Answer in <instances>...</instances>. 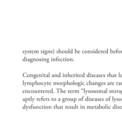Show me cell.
<instances>
[{
  "instance_id": "6da1fadb",
  "label": "cell",
  "mask_w": 122,
  "mask_h": 123,
  "mask_svg": "<svg viewBox=\"0 0 122 123\" xmlns=\"http://www.w3.org/2000/svg\"><path fill=\"white\" fill-rule=\"evenodd\" d=\"M27 74H27V73H23V74H22V75H23V76H24V77H25V76H27Z\"/></svg>"
},
{
  "instance_id": "7a4b0ae2",
  "label": "cell",
  "mask_w": 122,
  "mask_h": 123,
  "mask_svg": "<svg viewBox=\"0 0 122 123\" xmlns=\"http://www.w3.org/2000/svg\"><path fill=\"white\" fill-rule=\"evenodd\" d=\"M22 84H23V85L24 86H25L26 84V82H24V81H22Z\"/></svg>"
},
{
  "instance_id": "3957f363",
  "label": "cell",
  "mask_w": 122,
  "mask_h": 123,
  "mask_svg": "<svg viewBox=\"0 0 122 123\" xmlns=\"http://www.w3.org/2000/svg\"><path fill=\"white\" fill-rule=\"evenodd\" d=\"M42 85H43L44 86H45L46 83H45V82H42Z\"/></svg>"
},
{
  "instance_id": "277c9868",
  "label": "cell",
  "mask_w": 122,
  "mask_h": 123,
  "mask_svg": "<svg viewBox=\"0 0 122 123\" xmlns=\"http://www.w3.org/2000/svg\"><path fill=\"white\" fill-rule=\"evenodd\" d=\"M67 85H70V83L68 82V80L67 81Z\"/></svg>"
},
{
  "instance_id": "5b68a950",
  "label": "cell",
  "mask_w": 122,
  "mask_h": 123,
  "mask_svg": "<svg viewBox=\"0 0 122 123\" xmlns=\"http://www.w3.org/2000/svg\"><path fill=\"white\" fill-rule=\"evenodd\" d=\"M66 85H67V82H64V85H63V86H65Z\"/></svg>"
},
{
  "instance_id": "8992f818",
  "label": "cell",
  "mask_w": 122,
  "mask_h": 123,
  "mask_svg": "<svg viewBox=\"0 0 122 123\" xmlns=\"http://www.w3.org/2000/svg\"><path fill=\"white\" fill-rule=\"evenodd\" d=\"M74 50H75V53H78V50H76V49H75Z\"/></svg>"
},
{
  "instance_id": "52a82bcc",
  "label": "cell",
  "mask_w": 122,
  "mask_h": 123,
  "mask_svg": "<svg viewBox=\"0 0 122 123\" xmlns=\"http://www.w3.org/2000/svg\"><path fill=\"white\" fill-rule=\"evenodd\" d=\"M60 74H61V73H59V74H58V75H57V77H60V76H61Z\"/></svg>"
},
{
  "instance_id": "ba28073f",
  "label": "cell",
  "mask_w": 122,
  "mask_h": 123,
  "mask_svg": "<svg viewBox=\"0 0 122 123\" xmlns=\"http://www.w3.org/2000/svg\"><path fill=\"white\" fill-rule=\"evenodd\" d=\"M59 51V53H62V51L60 50V49H58Z\"/></svg>"
},
{
  "instance_id": "9c48e42d",
  "label": "cell",
  "mask_w": 122,
  "mask_h": 123,
  "mask_svg": "<svg viewBox=\"0 0 122 123\" xmlns=\"http://www.w3.org/2000/svg\"><path fill=\"white\" fill-rule=\"evenodd\" d=\"M70 61V59H69V58L67 59V61Z\"/></svg>"
},
{
  "instance_id": "30bf717a",
  "label": "cell",
  "mask_w": 122,
  "mask_h": 123,
  "mask_svg": "<svg viewBox=\"0 0 122 123\" xmlns=\"http://www.w3.org/2000/svg\"><path fill=\"white\" fill-rule=\"evenodd\" d=\"M65 52V50H63L62 51V53H64Z\"/></svg>"
},
{
  "instance_id": "8fae6325",
  "label": "cell",
  "mask_w": 122,
  "mask_h": 123,
  "mask_svg": "<svg viewBox=\"0 0 122 123\" xmlns=\"http://www.w3.org/2000/svg\"><path fill=\"white\" fill-rule=\"evenodd\" d=\"M31 76V74H28L27 75V77H30Z\"/></svg>"
},
{
  "instance_id": "7c38bea8",
  "label": "cell",
  "mask_w": 122,
  "mask_h": 123,
  "mask_svg": "<svg viewBox=\"0 0 122 123\" xmlns=\"http://www.w3.org/2000/svg\"><path fill=\"white\" fill-rule=\"evenodd\" d=\"M56 53H59V50L58 49V50H56Z\"/></svg>"
},
{
  "instance_id": "4fadbf2b",
  "label": "cell",
  "mask_w": 122,
  "mask_h": 123,
  "mask_svg": "<svg viewBox=\"0 0 122 123\" xmlns=\"http://www.w3.org/2000/svg\"><path fill=\"white\" fill-rule=\"evenodd\" d=\"M71 77H74V74H71Z\"/></svg>"
},
{
  "instance_id": "5bb4252c",
  "label": "cell",
  "mask_w": 122,
  "mask_h": 123,
  "mask_svg": "<svg viewBox=\"0 0 122 123\" xmlns=\"http://www.w3.org/2000/svg\"><path fill=\"white\" fill-rule=\"evenodd\" d=\"M65 53H68V51H67V50H65Z\"/></svg>"
},
{
  "instance_id": "9a60e30c",
  "label": "cell",
  "mask_w": 122,
  "mask_h": 123,
  "mask_svg": "<svg viewBox=\"0 0 122 123\" xmlns=\"http://www.w3.org/2000/svg\"><path fill=\"white\" fill-rule=\"evenodd\" d=\"M78 85V83L77 82H75V85Z\"/></svg>"
},
{
  "instance_id": "2e32d148",
  "label": "cell",
  "mask_w": 122,
  "mask_h": 123,
  "mask_svg": "<svg viewBox=\"0 0 122 123\" xmlns=\"http://www.w3.org/2000/svg\"><path fill=\"white\" fill-rule=\"evenodd\" d=\"M50 92L53 93V88H52V89L50 90Z\"/></svg>"
},
{
  "instance_id": "e0dca14e",
  "label": "cell",
  "mask_w": 122,
  "mask_h": 123,
  "mask_svg": "<svg viewBox=\"0 0 122 123\" xmlns=\"http://www.w3.org/2000/svg\"><path fill=\"white\" fill-rule=\"evenodd\" d=\"M28 92H29V91H28V90H25V92H26V93H28Z\"/></svg>"
},
{
  "instance_id": "ac0fdd59",
  "label": "cell",
  "mask_w": 122,
  "mask_h": 123,
  "mask_svg": "<svg viewBox=\"0 0 122 123\" xmlns=\"http://www.w3.org/2000/svg\"><path fill=\"white\" fill-rule=\"evenodd\" d=\"M40 61V60L38 58H37L36 59V61Z\"/></svg>"
},
{
  "instance_id": "d6986e66",
  "label": "cell",
  "mask_w": 122,
  "mask_h": 123,
  "mask_svg": "<svg viewBox=\"0 0 122 123\" xmlns=\"http://www.w3.org/2000/svg\"><path fill=\"white\" fill-rule=\"evenodd\" d=\"M36 77H40V75L39 74H36Z\"/></svg>"
},
{
  "instance_id": "ffe728a7",
  "label": "cell",
  "mask_w": 122,
  "mask_h": 123,
  "mask_svg": "<svg viewBox=\"0 0 122 123\" xmlns=\"http://www.w3.org/2000/svg\"><path fill=\"white\" fill-rule=\"evenodd\" d=\"M55 77H57V74H55Z\"/></svg>"
},
{
  "instance_id": "44dd1931",
  "label": "cell",
  "mask_w": 122,
  "mask_h": 123,
  "mask_svg": "<svg viewBox=\"0 0 122 123\" xmlns=\"http://www.w3.org/2000/svg\"><path fill=\"white\" fill-rule=\"evenodd\" d=\"M39 85H42V83H41V82H39Z\"/></svg>"
},
{
  "instance_id": "7402d4cb",
  "label": "cell",
  "mask_w": 122,
  "mask_h": 123,
  "mask_svg": "<svg viewBox=\"0 0 122 123\" xmlns=\"http://www.w3.org/2000/svg\"><path fill=\"white\" fill-rule=\"evenodd\" d=\"M63 92H64V91L62 89V90H61V93H63Z\"/></svg>"
},
{
  "instance_id": "603a6c76",
  "label": "cell",
  "mask_w": 122,
  "mask_h": 123,
  "mask_svg": "<svg viewBox=\"0 0 122 123\" xmlns=\"http://www.w3.org/2000/svg\"><path fill=\"white\" fill-rule=\"evenodd\" d=\"M65 77H67V75L66 74H65Z\"/></svg>"
},
{
  "instance_id": "cb8c5ba5",
  "label": "cell",
  "mask_w": 122,
  "mask_h": 123,
  "mask_svg": "<svg viewBox=\"0 0 122 123\" xmlns=\"http://www.w3.org/2000/svg\"><path fill=\"white\" fill-rule=\"evenodd\" d=\"M82 77H84V73L83 74H82Z\"/></svg>"
},
{
  "instance_id": "d4e9b609",
  "label": "cell",
  "mask_w": 122,
  "mask_h": 123,
  "mask_svg": "<svg viewBox=\"0 0 122 123\" xmlns=\"http://www.w3.org/2000/svg\"><path fill=\"white\" fill-rule=\"evenodd\" d=\"M31 77H33V75L32 74H31Z\"/></svg>"
},
{
  "instance_id": "484cf974",
  "label": "cell",
  "mask_w": 122,
  "mask_h": 123,
  "mask_svg": "<svg viewBox=\"0 0 122 123\" xmlns=\"http://www.w3.org/2000/svg\"><path fill=\"white\" fill-rule=\"evenodd\" d=\"M52 77H55V75L54 74H52Z\"/></svg>"
},
{
  "instance_id": "4316f807",
  "label": "cell",
  "mask_w": 122,
  "mask_h": 123,
  "mask_svg": "<svg viewBox=\"0 0 122 123\" xmlns=\"http://www.w3.org/2000/svg\"><path fill=\"white\" fill-rule=\"evenodd\" d=\"M70 85H73V83H72V82H70Z\"/></svg>"
},
{
  "instance_id": "83f0119b",
  "label": "cell",
  "mask_w": 122,
  "mask_h": 123,
  "mask_svg": "<svg viewBox=\"0 0 122 123\" xmlns=\"http://www.w3.org/2000/svg\"><path fill=\"white\" fill-rule=\"evenodd\" d=\"M85 84V82H82V85H84Z\"/></svg>"
},
{
  "instance_id": "f1b7e54d",
  "label": "cell",
  "mask_w": 122,
  "mask_h": 123,
  "mask_svg": "<svg viewBox=\"0 0 122 123\" xmlns=\"http://www.w3.org/2000/svg\"><path fill=\"white\" fill-rule=\"evenodd\" d=\"M29 93H31V92H32V90H29V92H28Z\"/></svg>"
},
{
  "instance_id": "f546056e",
  "label": "cell",
  "mask_w": 122,
  "mask_h": 123,
  "mask_svg": "<svg viewBox=\"0 0 122 123\" xmlns=\"http://www.w3.org/2000/svg\"><path fill=\"white\" fill-rule=\"evenodd\" d=\"M55 83H56V85H58V82H55Z\"/></svg>"
},
{
  "instance_id": "4dcf8cb0",
  "label": "cell",
  "mask_w": 122,
  "mask_h": 123,
  "mask_svg": "<svg viewBox=\"0 0 122 123\" xmlns=\"http://www.w3.org/2000/svg\"><path fill=\"white\" fill-rule=\"evenodd\" d=\"M61 82H58V85H61Z\"/></svg>"
},
{
  "instance_id": "1f68e13d",
  "label": "cell",
  "mask_w": 122,
  "mask_h": 123,
  "mask_svg": "<svg viewBox=\"0 0 122 123\" xmlns=\"http://www.w3.org/2000/svg\"><path fill=\"white\" fill-rule=\"evenodd\" d=\"M64 82H62V83H61V85H64Z\"/></svg>"
},
{
  "instance_id": "d6a6232c",
  "label": "cell",
  "mask_w": 122,
  "mask_h": 123,
  "mask_svg": "<svg viewBox=\"0 0 122 123\" xmlns=\"http://www.w3.org/2000/svg\"><path fill=\"white\" fill-rule=\"evenodd\" d=\"M40 91H40V90H38V91H37V92H38V93H40Z\"/></svg>"
},
{
  "instance_id": "836d02e7",
  "label": "cell",
  "mask_w": 122,
  "mask_h": 123,
  "mask_svg": "<svg viewBox=\"0 0 122 123\" xmlns=\"http://www.w3.org/2000/svg\"><path fill=\"white\" fill-rule=\"evenodd\" d=\"M43 91H44V90H41V93H43Z\"/></svg>"
},
{
  "instance_id": "e575fe53",
  "label": "cell",
  "mask_w": 122,
  "mask_h": 123,
  "mask_svg": "<svg viewBox=\"0 0 122 123\" xmlns=\"http://www.w3.org/2000/svg\"><path fill=\"white\" fill-rule=\"evenodd\" d=\"M80 51L79 50H78V53H80Z\"/></svg>"
},
{
  "instance_id": "d590c367",
  "label": "cell",
  "mask_w": 122,
  "mask_h": 123,
  "mask_svg": "<svg viewBox=\"0 0 122 123\" xmlns=\"http://www.w3.org/2000/svg\"><path fill=\"white\" fill-rule=\"evenodd\" d=\"M58 61H61V59H58Z\"/></svg>"
},
{
  "instance_id": "8d00e7d4",
  "label": "cell",
  "mask_w": 122,
  "mask_h": 123,
  "mask_svg": "<svg viewBox=\"0 0 122 123\" xmlns=\"http://www.w3.org/2000/svg\"><path fill=\"white\" fill-rule=\"evenodd\" d=\"M22 92H23V93H25V90H23V91H22Z\"/></svg>"
},
{
  "instance_id": "74e56055",
  "label": "cell",
  "mask_w": 122,
  "mask_h": 123,
  "mask_svg": "<svg viewBox=\"0 0 122 123\" xmlns=\"http://www.w3.org/2000/svg\"><path fill=\"white\" fill-rule=\"evenodd\" d=\"M34 92H35V93H37V90H34Z\"/></svg>"
},
{
  "instance_id": "f35d334b",
  "label": "cell",
  "mask_w": 122,
  "mask_h": 123,
  "mask_svg": "<svg viewBox=\"0 0 122 123\" xmlns=\"http://www.w3.org/2000/svg\"><path fill=\"white\" fill-rule=\"evenodd\" d=\"M72 92H73V91H72V90H70V93H72Z\"/></svg>"
},
{
  "instance_id": "ab89813d",
  "label": "cell",
  "mask_w": 122,
  "mask_h": 123,
  "mask_svg": "<svg viewBox=\"0 0 122 123\" xmlns=\"http://www.w3.org/2000/svg\"><path fill=\"white\" fill-rule=\"evenodd\" d=\"M32 53H34V50H32Z\"/></svg>"
},
{
  "instance_id": "60d3db41",
  "label": "cell",
  "mask_w": 122,
  "mask_h": 123,
  "mask_svg": "<svg viewBox=\"0 0 122 123\" xmlns=\"http://www.w3.org/2000/svg\"><path fill=\"white\" fill-rule=\"evenodd\" d=\"M87 52H88L87 50H85V53H87Z\"/></svg>"
},
{
  "instance_id": "b9f144b4",
  "label": "cell",
  "mask_w": 122,
  "mask_h": 123,
  "mask_svg": "<svg viewBox=\"0 0 122 123\" xmlns=\"http://www.w3.org/2000/svg\"><path fill=\"white\" fill-rule=\"evenodd\" d=\"M85 50H83V51H82V53H84V52H85Z\"/></svg>"
},
{
  "instance_id": "7bdbcfd3",
  "label": "cell",
  "mask_w": 122,
  "mask_h": 123,
  "mask_svg": "<svg viewBox=\"0 0 122 123\" xmlns=\"http://www.w3.org/2000/svg\"><path fill=\"white\" fill-rule=\"evenodd\" d=\"M39 75H40V77H42V74H39Z\"/></svg>"
},
{
  "instance_id": "ee69618b",
  "label": "cell",
  "mask_w": 122,
  "mask_h": 123,
  "mask_svg": "<svg viewBox=\"0 0 122 123\" xmlns=\"http://www.w3.org/2000/svg\"><path fill=\"white\" fill-rule=\"evenodd\" d=\"M54 85H56V83H55V82H54Z\"/></svg>"
},
{
  "instance_id": "f6af8a7d",
  "label": "cell",
  "mask_w": 122,
  "mask_h": 123,
  "mask_svg": "<svg viewBox=\"0 0 122 123\" xmlns=\"http://www.w3.org/2000/svg\"><path fill=\"white\" fill-rule=\"evenodd\" d=\"M66 92V90H64V93H65Z\"/></svg>"
},
{
  "instance_id": "bcb514c9",
  "label": "cell",
  "mask_w": 122,
  "mask_h": 123,
  "mask_svg": "<svg viewBox=\"0 0 122 123\" xmlns=\"http://www.w3.org/2000/svg\"><path fill=\"white\" fill-rule=\"evenodd\" d=\"M30 62H31V63H32V62H33V61H30Z\"/></svg>"
},
{
  "instance_id": "7dc6e473",
  "label": "cell",
  "mask_w": 122,
  "mask_h": 123,
  "mask_svg": "<svg viewBox=\"0 0 122 123\" xmlns=\"http://www.w3.org/2000/svg\"><path fill=\"white\" fill-rule=\"evenodd\" d=\"M46 92H45V90H44V91H43V93H45Z\"/></svg>"
},
{
  "instance_id": "c3c4849f",
  "label": "cell",
  "mask_w": 122,
  "mask_h": 123,
  "mask_svg": "<svg viewBox=\"0 0 122 123\" xmlns=\"http://www.w3.org/2000/svg\"><path fill=\"white\" fill-rule=\"evenodd\" d=\"M68 93H70V90H68Z\"/></svg>"
},
{
  "instance_id": "681fc988",
  "label": "cell",
  "mask_w": 122,
  "mask_h": 123,
  "mask_svg": "<svg viewBox=\"0 0 122 123\" xmlns=\"http://www.w3.org/2000/svg\"><path fill=\"white\" fill-rule=\"evenodd\" d=\"M49 92H50V90H48V93H49Z\"/></svg>"
},
{
  "instance_id": "f907efd6",
  "label": "cell",
  "mask_w": 122,
  "mask_h": 123,
  "mask_svg": "<svg viewBox=\"0 0 122 123\" xmlns=\"http://www.w3.org/2000/svg\"><path fill=\"white\" fill-rule=\"evenodd\" d=\"M77 93H78V92H79V91H78V90H77Z\"/></svg>"
},
{
  "instance_id": "816d5d0a",
  "label": "cell",
  "mask_w": 122,
  "mask_h": 123,
  "mask_svg": "<svg viewBox=\"0 0 122 123\" xmlns=\"http://www.w3.org/2000/svg\"><path fill=\"white\" fill-rule=\"evenodd\" d=\"M36 51H37V53H39V51L38 50H36Z\"/></svg>"
},
{
  "instance_id": "f5cc1de1",
  "label": "cell",
  "mask_w": 122,
  "mask_h": 123,
  "mask_svg": "<svg viewBox=\"0 0 122 123\" xmlns=\"http://www.w3.org/2000/svg\"><path fill=\"white\" fill-rule=\"evenodd\" d=\"M78 86H80V85H78Z\"/></svg>"
},
{
  "instance_id": "db71d44e",
  "label": "cell",
  "mask_w": 122,
  "mask_h": 123,
  "mask_svg": "<svg viewBox=\"0 0 122 123\" xmlns=\"http://www.w3.org/2000/svg\"><path fill=\"white\" fill-rule=\"evenodd\" d=\"M75 91H76V90H73V92H75Z\"/></svg>"
},
{
  "instance_id": "11a10c76",
  "label": "cell",
  "mask_w": 122,
  "mask_h": 123,
  "mask_svg": "<svg viewBox=\"0 0 122 123\" xmlns=\"http://www.w3.org/2000/svg\"><path fill=\"white\" fill-rule=\"evenodd\" d=\"M34 92V91L33 90H32V93H33Z\"/></svg>"
},
{
  "instance_id": "9f6ffc18",
  "label": "cell",
  "mask_w": 122,
  "mask_h": 123,
  "mask_svg": "<svg viewBox=\"0 0 122 123\" xmlns=\"http://www.w3.org/2000/svg\"><path fill=\"white\" fill-rule=\"evenodd\" d=\"M36 77H33V78H34V79H35V78H36Z\"/></svg>"
},
{
  "instance_id": "6f0895ef",
  "label": "cell",
  "mask_w": 122,
  "mask_h": 123,
  "mask_svg": "<svg viewBox=\"0 0 122 123\" xmlns=\"http://www.w3.org/2000/svg\"><path fill=\"white\" fill-rule=\"evenodd\" d=\"M49 62V61H47V62H47V63H48Z\"/></svg>"
},
{
  "instance_id": "680465c9",
  "label": "cell",
  "mask_w": 122,
  "mask_h": 123,
  "mask_svg": "<svg viewBox=\"0 0 122 123\" xmlns=\"http://www.w3.org/2000/svg\"><path fill=\"white\" fill-rule=\"evenodd\" d=\"M49 84L51 85V82H49Z\"/></svg>"
}]
</instances>
